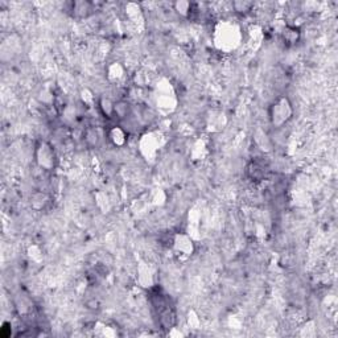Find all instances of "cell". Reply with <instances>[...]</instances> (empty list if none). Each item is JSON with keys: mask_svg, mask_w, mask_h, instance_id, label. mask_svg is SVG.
Segmentation results:
<instances>
[{"mask_svg": "<svg viewBox=\"0 0 338 338\" xmlns=\"http://www.w3.org/2000/svg\"><path fill=\"white\" fill-rule=\"evenodd\" d=\"M214 32H216L214 41L221 51H231V49L238 47L242 35H240L239 28L236 24L224 21V23H220L217 25Z\"/></svg>", "mask_w": 338, "mask_h": 338, "instance_id": "6da1fadb", "label": "cell"}, {"mask_svg": "<svg viewBox=\"0 0 338 338\" xmlns=\"http://www.w3.org/2000/svg\"><path fill=\"white\" fill-rule=\"evenodd\" d=\"M99 110L105 115V118L113 119L115 116V102H113L110 98H101L99 99Z\"/></svg>", "mask_w": 338, "mask_h": 338, "instance_id": "30bf717a", "label": "cell"}, {"mask_svg": "<svg viewBox=\"0 0 338 338\" xmlns=\"http://www.w3.org/2000/svg\"><path fill=\"white\" fill-rule=\"evenodd\" d=\"M35 162L44 170H52L56 167V163H57L55 148L48 142H40L36 146Z\"/></svg>", "mask_w": 338, "mask_h": 338, "instance_id": "277c9868", "label": "cell"}, {"mask_svg": "<svg viewBox=\"0 0 338 338\" xmlns=\"http://www.w3.org/2000/svg\"><path fill=\"white\" fill-rule=\"evenodd\" d=\"M252 7H254V3L251 1H234L232 3V8L238 13H247L248 11H251Z\"/></svg>", "mask_w": 338, "mask_h": 338, "instance_id": "5bb4252c", "label": "cell"}, {"mask_svg": "<svg viewBox=\"0 0 338 338\" xmlns=\"http://www.w3.org/2000/svg\"><path fill=\"white\" fill-rule=\"evenodd\" d=\"M136 279L140 287L152 289L156 285V272L154 267L150 263L143 262L138 266V272H136Z\"/></svg>", "mask_w": 338, "mask_h": 338, "instance_id": "5b68a950", "label": "cell"}, {"mask_svg": "<svg viewBox=\"0 0 338 338\" xmlns=\"http://www.w3.org/2000/svg\"><path fill=\"white\" fill-rule=\"evenodd\" d=\"M268 115H270V122L275 128H280L284 124H287L293 115V107H292L291 101L287 97H279L275 99L270 106Z\"/></svg>", "mask_w": 338, "mask_h": 338, "instance_id": "7a4b0ae2", "label": "cell"}, {"mask_svg": "<svg viewBox=\"0 0 338 338\" xmlns=\"http://www.w3.org/2000/svg\"><path fill=\"white\" fill-rule=\"evenodd\" d=\"M266 172H267V168L264 164H260L258 162H252L250 166L247 167V174L251 177L252 180L260 181L263 180L266 177Z\"/></svg>", "mask_w": 338, "mask_h": 338, "instance_id": "9c48e42d", "label": "cell"}, {"mask_svg": "<svg viewBox=\"0 0 338 338\" xmlns=\"http://www.w3.org/2000/svg\"><path fill=\"white\" fill-rule=\"evenodd\" d=\"M85 140L89 146H97L99 143V134L95 128H89L85 134Z\"/></svg>", "mask_w": 338, "mask_h": 338, "instance_id": "9a60e30c", "label": "cell"}, {"mask_svg": "<svg viewBox=\"0 0 338 338\" xmlns=\"http://www.w3.org/2000/svg\"><path fill=\"white\" fill-rule=\"evenodd\" d=\"M107 77L113 82H118L119 79L124 77V69L119 62H113L110 66L107 67Z\"/></svg>", "mask_w": 338, "mask_h": 338, "instance_id": "7c38bea8", "label": "cell"}, {"mask_svg": "<svg viewBox=\"0 0 338 338\" xmlns=\"http://www.w3.org/2000/svg\"><path fill=\"white\" fill-rule=\"evenodd\" d=\"M170 250L177 259L185 260L194 252V243L192 238L185 232H176L170 238Z\"/></svg>", "mask_w": 338, "mask_h": 338, "instance_id": "3957f363", "label": "cell"}, {"mask_svg": "<svg viewBox=\"0 0 338 338\" xmlns=\"http://www.w3.org/2000/svg\"><path fill=\"white\" fill-rule=\"evenodd\" d=\"M132 114V109L127 102L120 101V102L115 103V116H118L120 119H126L131 116Z\"/></svg>", "mask_w": 338, "mask_h": 338, "instance_id": "4fadbf2b", "label": "cell"}, {"mask_svg": "<svg viewBox=\"0 0 338 338\" xmlns=\"http://www.w3.org/2000/svg\"><path fill=\"white\" fill-rule=\"evenodd\" d=\"M173 8L178 15L185 16V17H192L193 12H194V4L189 3V1H182V0L173 3Z\"/></svg>", "mask_w": 338, "mask_h": 338, "instance_id": "8fae6325", "label": "cell"}, {"mask_svg": "<svg viewBox=\"0 0 338 338\" xmlns=\"http://www.w3.org/2000/svg\"><path fill=\"white\" fill-rule=\"evenodd\" d=\"M73 16L78 17V19H85L93 13L94 11V4L90 1H74L70 4V9Z\"/></svg>", "mask_w": 338, "mask_h": 338, "instance_id": "52a82bcc", "label": "cell"}, {"mask_svg": "<svg viewBox=\"0 0 338 338\" xmlns=\"http://www.w3.org/2000/svg\"><path fill=\"white\" fill-rule=\"evenodd\" d=\"M107 138H109L113 146L122 148L128 142V132L122 126H113L110 130L107 131Z\"/></svg>", "mask_w": 338, "mask_h": 338, "instance_id": "8992f818", "label": "cell"}, {"mask_svg": "<svg viewBox=\"0 0 338 338\" xmlns=\"http://www.w3.org/2000/svg\"><path fill=\"white\" fill-rule=\"evenodd\" d=\"M280 36H282V40L284 41L285 45L291 47V45H295L300 39V31L299 28L291 27V25H285L283 28V31L280 32Z\"/></svg>", "mask_w": 338, "mask_h": 338, "instance_id": "ba28073f", "label": "cell"}]
</instances>
